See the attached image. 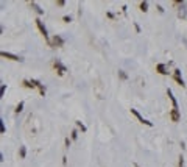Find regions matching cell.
<instances>
[{
  "label": "cell",
  "instance_id": "15",
  "mask_svg": "<svg viewBox=\"0 0 187 167\" xmlns=\"http://www.w3.org/2000/svg\"><path fill=\"white\" fill-rule=\"evenodd\" d=\"M139 8H140V11L147 13V11H148V2H140L139 3Z\"/></svg>",
  "mask_w": 187,
  "mask_h": 167
},
{
  "label": "cell",
  "instance_id": "14",
  "mask_svg": "<svg viewBox=\"0 0 187 167\" xmlns=\"http://www.w3.org/2000/svg\"><path fill=\"white\" fill-rule=\"evenodd\" d=\"M19 156H21V158L23 159L27 156V147L25 145H22V147H19Z\"/></svg>",
  "mask_w": 187,
  "mask_h": 167
},
{
  "label": "cell",
  "instance_id": "7",
  "mask_svg": "<svg viewBox=\"0 0 187 167\" xmlns=\"http://www.w3.org/2000/svg\"><path fill=\"white\" fill-rule=\"evenodd\" d=\"M0 55H2V58H6V59H9V61H23L21 56L14 55V53H9V52H2Z\"/></svg>",
  "mask_w": 187,
  "mask_h": 167
},
{
  "label": "cell",
  "instance_id": "12",
  "mask_svg": "<svg viewBox=\"0 0 187 167\" xmlns=\"http://www.w3.org/2000/svg\"><path fill=\"white\" fill-rule=\"evenodd\" d=\"M22 84H23V88H27V89H34L36 88L31 83V80H22Z\"/></svg>",
  "mask_w": 187,
  "mask_h": 167
},
{
  "label": "cell",
  "instance_id": "3",
  "mask_svg": "<svg viewBox=\"0 0 187 167\" xmlns=\"http://www.w3.org/2000/svg\"><path fill=\"white\" fill-rule=\"evenodd\" d=\"M129 111H131V114H133V116H136V117H137V120H139L140 123H143V125H147V126H153V122H150V120L143 119V117H142V114H140V112L137 111V109L131 108Z\"/></svg>",
  "mask_w": 187,
  "mask_h": 167
},
{
  "label": "cell",
  "instance_id": "2",
  "mask_svg": "<svg viewBox=\"0 0 187 167\" xmlns=\"http://www.w3.org/2000/svg\"><path fill=\"white\" fill-rule=\"evenodd\" d=\"M53 67H55V71L58 72L59 77H62L66 72H67V67H66V66L59 61V59H55V61H53Z\"/></svg>",
  "mask_w": 187,
  "mask_h": 167
},
{
  "label": "cell",
  "instance_id": "16",
  "mask_svg": "<svg viewBox=\"0 0 187 167\" xmlns=\"http://www.w3.org/2000/svg\"><path fill=\"white\" fill-rule=\"evenodd\" d=\"M23 105H25L23 102H19L17 105H16V109H14V112H16V114H19V112H21L22 109H23Z\"/></svg>",
  "mask_w": 187,
  "mask_h": 167
},
{
  "label": "cell",
  "instance_id": "11",
  "mask_svg": "<svg viewBox=\"0 0 187 167\" xmlns=\"http://www.w3.org/2000/svg\"><path fill=\"white\" fill-rule=\"evenodd\" d=\"M30 6H31V8L34 9V11L38 13L39 16H42V14H44V9H42V8H41V6H39L36 2H30Z\"/></svg>",
  "mask_w": 187,
  "mask_h": 167
},
{
  "label": "cell",
  "instance_id": "26",
  "mask_svg": "<svg viewBox=\"0 0 187 167\" xmlns=\"http://www.w3.org/2000/svg\"><path fill=\"white\" fill-rule=\"evenodd\" d=\"M106 16H108L109 19H114V14H112V13H106Z\"/></svg>",
  "mask_w": 187,
  "mask_h": 167
},
{
  "label": "cell",
  "instance_id": "27",
  "mask_svg": "<svg viewBox=\"0 0 187 167\" xmlns=\"http://www.w3.org/2000/svg\"><path fill=\"white\" fill-rule=\"evenodd\" d=\"M134 28H136V31H137V33H140V27L137 24H134Z\"/></svg>",
  "mask_w": 187,
  "mask_h": 167
},
{
  "label": "cell",
  "instance_id": "8",
  "mask_svg": "<svg viewBox=\"0 0 187 167\" xmlns=\"http://www.w3.org/2000/svg\"><path fill=\"white\" fill-rule=\"evenodd\" d=\"M156 72L161 73V75H168V71H167V66L162 64V63H159V64H156Z\"/></svg>",
  "mask_w": 187,
  "mask_h": 167
},
{
  "label": "cell",
  "instance_id": "25",
  "mask_svg": "<svg viewBox=\"0 0 187 167\" xmlns=\"http://www.w3.org/2000/svg\"><path fill=\"white\" fill-rule=\"evenodd\" d=\"M158 11H159V13H164V11H165V9H164L161 5H158Z\"/></svg>",
  "mask_w": 187,
  "mask_h": 167
},
{
  "label": "cell",
  "instance_id": "20",
  "mask_svg": "<svg viewBox=\"0 0 187 167\" xmlns=\"http://www.w3.org/2000/svg\"><path fill=\"white\" fill-rule=\"evenodd\" d=\"M0 131H2V133H5V131H6L5 123H3V119H0Z\"/></svg>",
  "mask_w": 187,
  "mask_h": 167
},
{
  "label": "cell",
  "instance_id": "1",
  "mask_svg": "<svg viewBox=\"0 0 187 167\" xmlns=\"http://www.w3.org/2000/svg\"><path fill=\"white\" fill-rule=\"evenodd\" d=\"M34 22H36V27H38V28H39V31H41V35L44 36V39L47 41V44L50 45V42H52V41H50V39H48V33H47V28H45L44 22H42V21H41V19H39V17H36V21H34Z\"/></svg>",
  "mask_w": 187,
  "mask_h": 167
},
{
  "label": "cell",
  "instance_id": "9",
  "mask_svg": "<svg viewBox=\"0 0 187 167\" xmlns=\"http://www.w3.org/2000/svg\"><path fill=\"white\" fill-rule=\"evenodd\" d=\"M186 14H187V9H186V2H184V3H182V5L178 8V17H179V19H186Z\"/></svg>",
  "mask_w": 187,
  "mask_h": 167
},
{
  "label": "cell",
  "instance_id": "5",
  "mask_svg": "<svg viewBox=\"0 0 187 167\" xmlns=\"http://www.w3.org/2000/svg\"><path fill=\"white\" fill-rule=\"evenodd\" d=\"M173 80H175L181 88H186V83H184V80H182V77H181V71H179V69H175V72H173Z\"/></svg>",
  "mask_w": 187,
  "mask_h": 167
},
{
  "label": "cell",
  "instance_id": "4",
  "mask_svg": "<svg viewBox=\"0 0 187 167\" xmlns=\"http://www.w3.org/2000/svg\"><path fill=\"white\" fill-rule=\"evenodd\" d=\"M64 38H61L59 35H55L52 39V42H50V47H62L64 45Z\"/></svg>",
  "mask_w": 187,
  "mask_h": 167
},
{
  "label": "cell",
  "instance_id": "23",
  "mask_svg": "<svg viewBox=\"0 0 187 167\" xmlns=\"http://www.w3.org/2000/svg\"><path fill=\"white\" fill-rule=\"evenodd\" d=\"M56 5H58V6H64L66 2H64V0H58V2H56Z\"/></svg>",
  "mask_w": 187,
  "mask_h": 167
},
{
  "label": "cell",
  "instance_id": "21",
  "mask_svg": "<svg viewBox=\"0 0 187 167\" xmlns=\"http://www.w3.org/2000/svg\"><path fill=\"white\" fill-rule=\"evenodd\" d=\"M178 167H184V158L179 156V162H178Z\"/></svg>",
  "mask_w": 187,
  "mask_h": 167
},
{
  "label": "cell",
  "instance_id": "17",
  "mask_svg": "<svg viewBox=\"0 0 187 167\" xmlns=\"http://www.w3.org/2000/svg\"><path fill=\"white\" fill-rule=\"evenodd\" d=\"M70 139H72V141L78 139V130H72V133H70Z\"/></svg>",
  "mask_w": 187,
  "mask_h": 167
},
{
  "label": "cell",
  "instance_id": "6",
  "mask_svg": "<svg viewBox=\"0 0 187 167\" xmlns=\"http://www.w3.org/2000/svg\"><path fill=\"white\" fill-rule=\"evenodd\" d=\"M168 117L172 122H179L181 120V112H179V109L178 108H173L172 111L168 112Z\"/></svg>",
  "mask_w": 187,
  "mask_h": 167
},
{
  "label": "cell",
  "instance_id": "19",
  "mask_svg": "<svg viewBox=\"0 0 187 167\" xmlns=\"http://www.w3.org/2000/svg\"><path fill=\"white\" fill-rule=\"evenodd\" d=\"M62 21H64L66 24H69V22H72V16H62Z\"/></svg>",
  "mask_w": 187,
  "mask_h": 167
},
{
  "label": "cell",
  "instance_id": "22",
  "mask_svg": "<svg viewBox=\"0 0 187 167\" xmlns=\"http://www.w3.org/2000/svg\"><path fill=\"white\" fill-rule=\"evenodd\" d=\"M70 144H72V139H69V138H66V147H70Z\"/></svg>",
  "mask_w": 187,
  "mask_h": 167
},
{
  "label": "cell",
  "instance_id": "13",
  "mask_svg": "<svg viewBox=\"0 0 187 167\" xmlns=\"http://www.w3.org/2000/svg\"><path fill=\"white\" fill-rule=\"evenodd\" d=\"M75 123H76V126H78V128L81 130L83 133H86V131H88V128H86V125L81 122V120H75Z\"/></svg>",
  "mask_w": 187,
  "mask_h": 167
},
{
  "label": "cell",
  "instance_id": "10",
  "mask_svg": "<svg viewBox=\"0 0 187 167\" xmlns=\"http://www.w3.org/2000/svg\"><path fill=\"white\" fill-rule=\"evenodd\" d=\"M167 95H168V98H170V102H172L173 108H178V102H176V98H175V95H173L172 89H167Z\"/></svg>",
  "mask_w": 187,
  "mask_h": 167
},
{
  "label": "cell",
  "instance_id": "18",
  "mask_svg": "<svg viewBox=\"0 0 187 167\" xmlns=\"http://www.w3.org/2000/svg\"><path fill=\"white\" fill-rule=\"evenodd\" d=\"M119 78H120V80H126V78H128V75H126V72H123V71H119Z\"/></svg>",
  "mask_w": 187,
  "mask_h": 167
},
{
  "label": "cell",
  "instance_id": "24",
  "mask_svg": "<svg viewBox=\"0 0 187 167\" xmlns=\"http://www.w3.org/2000/svg\"><path fill=\"white\" fill-rule=\"evenodd\" d=\"M5 89H6V84H2V89H0V94H5Z\"/></svg>",
  "mask_w": 187,
  "mask_h": 167
}]
</instances>
